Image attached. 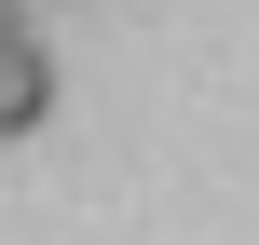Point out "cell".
Returning <instances> with one entry per match:
<instances>
[{
	"mask_svg": "<svg viewBox=\"0 0 259 245\" xmlns=\"http://www.w3.org/2000/svg\"><path fill=\"white\" fill-rule=\"evenodd\" d=\"M41 109H55V55H41L27 27H0V136H27Z\"/></svg>",
	"mask_w": 259,
	"mask_h": 245,
	"instance_id": "obj_1",
	"label": "cell"
},
{
	"mask_svg": "<svg viewBox=\"0 0 259 245\" xmlns=\"http://www.w3.org/2000/svg\"><path fill=\"white\" fill-rule=\"evenodd\" d=\"M0 27H27V0H0Z\"/></svg>",
	"mask_w": 259,
	"mask_h": 245,
	"instance_id": "obj_2",
	"label": "cell"
}]
</instances>
